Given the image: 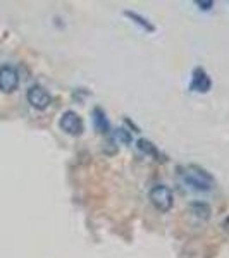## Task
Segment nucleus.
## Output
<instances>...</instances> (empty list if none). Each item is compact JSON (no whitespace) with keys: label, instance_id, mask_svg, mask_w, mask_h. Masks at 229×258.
Returning <instances> with one entry per match:
<instances>
[{"label":"nucleus","instance_id":"obj_1","mask_svg":"<svg viewBox=\"0 0 229 258\" xmlns=\"http://www.w3.org/2000/svg\"><path fill=\"white\" fill-rule=\"evenodd\" d=\"M183 181L197 191H210L212 184H214L212 174L207 172L205 169L198 167V165H190L185 176H183Z\"/></svg>","mask_w":229,"mask_h":258},{"label":"nucleus","instance_id":"obj_2","mask_svg":"<svg viewBox=\"0 0 229 258\" xmlns=\"http://www.w3.org/2000/svg\"><path fill=\"white\" fill-rule=\"evenodd\" d=\"M148 198H150V202H152V205L159 212H169L173 209V203H174L173 191H170L165 184L153 186L148 193Z\"/></svg>","mask_w":229,"mask_h":258},{"label":"nucleus","instance_id":"obj_3","mask_svg":"<svg viewBox=\"0 0 229 258\" xmlns=\"http://www.w3.org/2000/svg\"><path fill=\"white\" fill-rule=\"evenodd\" d=\"M26 98H28V103L36 110H45L50 105V102H52L50 93L41 85H33L31 88L28 90Z\"/></svg>","mask_w":229,"mask_h":258},{"label":"nucleus","instance_id":"obj_4","mask_svg":"<svg viewBox=\"0 0 229 258\" xmlns=\"http://www.w3.org/2000/svg\"><path fill=\"white\" fill-rule=\"evenodd\" d=\"M19 86V73L16 71V68L6 64L0 66V90L4 93H12L16 91Z\"/></svg>","mask_w":229,"mask_h":258},{"label":"nucleus","instance_id":"obj_5","mask_svg":"<svg viewBox=\"0 0 229 258\" xmlns=\"http://www.w3.org/2000/svg\"><path fill=\"white\" fill-rule=\"evenodd\" d=\"M59 126L64 133H68L71 136H78L83 133V120L80 115L76 114L74 110H66L64 114L61 115Z\"/></svg>","mask_w":229,"mask_h":258},{"label":"nucleus","instance_id":"obj_6","mask_svg":"<svg viewBox=\"0 0 229 258\" xmlns=\"http://www.w3.org/2000/svg\"><path fill=\"white\" fill-rule=\"evenodd\" d=\"M212 88V80L205 69L197 68L191 74V90L198 93H207Z\"/></svg>","mask_w":229,"mask_h":258},{"label":"nucleus","instance_id":"obj_7","mask_svg":"<svg viewBox=\"0 0 229 258\" xmlns=\"http://www.w3.org/2000/svg\"><path fill=\"white\" fill-rule=\"evenodd\" d=\"M91 119H93V126L100 135H109L110 124H109V120H107V115H105V112H103V109L95 107L93 112H91Z\"/></svg>","mask_w":229,"mask_h":258},{"label":"nucleus","instance_id":"obj_8","mask_svg":"<svg viewBox=\"0 0 229 258\" xmlns=\"http://www.w3.org/2000/svg\"><path fill=\"white\" fill-rule=\"evenodd\" d=\"M124 16H126L128 19H131L135 24H138L140 28H143L145 31H148V33L155 31V26H153V24L150 23L147 18H143L141 14H138V12H135V11H124Z\"/></svg>","mask_w":229,"mask_h":258},{"label":"nucleus","instance_id":"obj_9","mask_svg":"<svg viewBox=\"0 0 229 258\" xmlns=\"http://www.w3.org/2000/svg\"><path fill=\"white\" fill-rule=\"evenodd\" d=\"M190 210H191V214H193L195 217H198V219H202V220H207V219L210 217V214H212L210 207L207 205L205 202H193V203H190Z\"/></svg>","mask_w":229,"mask_h":258},{"label":"nucleus","instance_id":"obj_10","mask_svg":"<svg viewBox=\"0 0 229 258\" xmlns=\"http://www.w3.org/2000/svg\"><path fill=\"white\" fill-rule=\"evenodd\" d=\"M136 147H138L140 152H143L145 155H150V157H153V159L160 160V153H159V150H157V147L152 143V141H148V140L141 138V140L136 141Z\"/></svg>","mask_w":229,"mask_h":258},{"label":"nucleus","instance_id":"obj_11","mask_svg":"<svg viewBox=\"0 0 229 258\" xmlns=\"http://www.w3.org/2000/svg\"><path fill=\"white\" fill-rule=\"evenodd\" d=\"M116 138L121 140L123 143H130V141H131V135H130V131H126L124 127H119L118 131H116Z\"/></svg>","mask_w":229,"mask_h":258},{"label":"nucleus","instance_id":"obj_12","mask_svg":"<svg viewBox=\"0 0 229 258\" xmlns=\"http://www.w3.org/2000/svg\"><path fill=\"white\" fill-rule=\"evenodd\" d=\"M195 4H197L200 9H203V11H210L212 7H214V2H212V0H203V2L202 0H197Z\"/></svg>","mask_w":229,"mask_h":258}]
</instances>
